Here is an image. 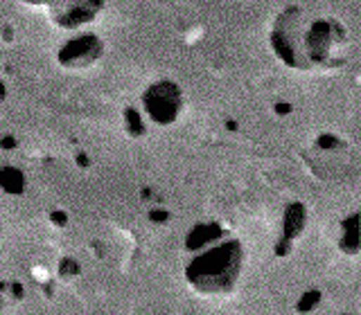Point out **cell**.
Here are the masks:
<instances>
[{"mask_svg": "<svg viewBox=\"0 0 361 315\" xmlns=\"http://www.w3.org/2000/svg\"><path fill=\"white\" fill-rule=\"evenodd\" d=\"M242 253L235 241L221 243L197 257L188 268V279L201 293H224L237 281Z\"/></svg>", "mask_w": 361, "mask_h": 315, "instance_id": "cell-1", "label": "cell"}]
</instances>
